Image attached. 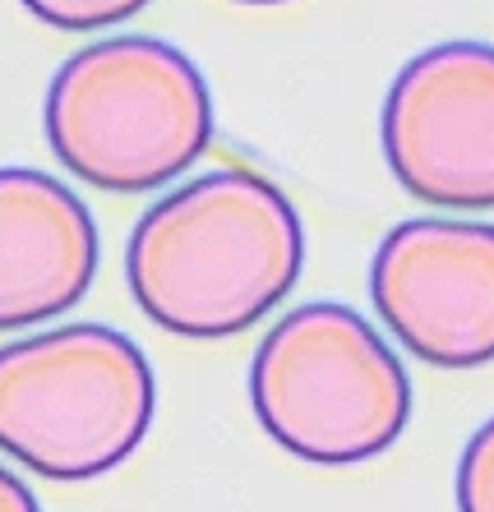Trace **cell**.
Returning a JSON list of instances; mask_svg holds the SVG:
<instances>
[{"mask_svg": "<svg viewBox=\"0 0 494 512\" xmlns=\"http://www.w3.org/2000/svg\"><path fill=\"white\" fill-rule=\"evenodd\" d=\"M305 231L259 171L222 167L153 203L125 245L134 305L176 337H236L301 282Z\"/></svg>", "mask_w": 494, "mask_h": 512, "instance_id": "cell-1", "label": "cell"}, {"mask_svg": "<svg viewBox=\"0 0 494 512\" xmlns=\"http://www.w3.org/2000/svg\"><path fill=\"white\" fill-rule=\"evenodd\" d=\"M42 125L65 171L107 194H148L208 153L213 97L171 42L107 37L56 70Z\"/></svg>", "mask_w": 494, "mask_h": 512, "instance_id": "cell-2", "label": "cell"}, {"mask_svg": "<svg viewBox=\"0 0 494 512\" xmlns=\"http://www.w3.org/2000/svg\"><path fill=\"white\" fill-rule=\"evenodd\" d=\"M157 411L134 337L65 323L0 346V453L47 480H93L130 462Z\"/></svg>", "mask_w": 494, "mask_h": 512, "instance_id": "cell-3", "label": "cell"}, {"mask_svg": "<svg viewBox=\"0 0 494 512\" xmlns=\"http://www.w3.org/2000/svg\"><path fill=\"white\" fill-rule=\"evenodd\" d=\"M250 402L268 439L310 466L384 457L411 420L398 351L356 310L314 300L282 314L254 351Z\"/></svg>", "mask_w": 494, "mask_h": 512, "instance_id": "cell-4", "label": "cell"}, {"mask_svg": "<svg viewBox=\"0 0 494 512\" xmlns=\"http://www.w3.org/2000/svg\"><path fill=\"white\" fill-rule=\"evenodd\" d=\"M388 171L425 208H494V47L439 42L398 70L379 116Z\"/></svg>", "mask_w": 494, "mask_h": 512, "instance_id": "cell-5", "label": "cell"}, {"mask_svg": "<svg viewBox=\"0 0 494 512\" xmlns=\"http://www.w3.org/2000/svg\"><path fill=\"white\" fill-rule=\"evenodd\" d=\"M370 300L416 360L476 370L494 360V227L416 217L370 259Z\"/></svg>", "mask_w": 494, "mask_h": 512, "instance_id": "cell-6", "label": "cell"}, {"mask_svg": "<svg viewBox=\"0 0 494 512\" xmlns=\"http://www.w3.org/2000/svg\"><path fill=\"white\" fill-rule=\"evenodd\" d=\"M93 273L97 227L88 203L47 171L0 167V333L70 314Z\"/></svg>", "mask_w": 494, "mask_h": 512, "instance_id": "cell-7", "label": "cell"}, {"mask_svg": "<svg viewBox=\"0 0 494 512\" xmlns=\"http://www.w3.org/2000/svg\"><path fill=\"white\" fill-rule=\"evenodd\" d=\"M148 0H24V10L61 33H93V28L125 24Z\"/></svg>", "mask_w": 494, "mask_h": 512, "instance_id": "cell-8", "label": "cell"}, {"mask_svg": "<svg viewBox=\"0 0 494 512\" xmlns=\"http://www.w3.org/2000/svg\"><path fill=\"white\" fill-rule=\"evenodd\" d=\"M453 499L458 512H494V420H485L462 448Z\"/></svg>", "mask_w": 494, "mask_h": 512, "instance_id": "cell-9", "label": "cell"}, {"mask_svg": "<svg viewBox=\"0 0 494 512\" xmlns=\"http://www.w3.org/2000/svg\"><path fill=\"white\" fill-rule=\"evenodd\" d=\"M0 512H42L33 499V489L14 476V471H5V466H0Z\"/></svg>", "mask_w": 494, "mask_h": 512, "instance_id": "cell-10", "label": "cell"}, {"mask_svg": "<svg viewBox=\"0 0 494 512\" xmlns=\"http://www.w3.org/2000/svg\"><path fill=\"white\" fill-rule=\"evenodd\" d=\"M241 5H282V0H241Z\"/></svg>", "mask_w": 494, "mask_h": 512, "instance_id": "cell-11", "label": "cell"}]
</instances>
